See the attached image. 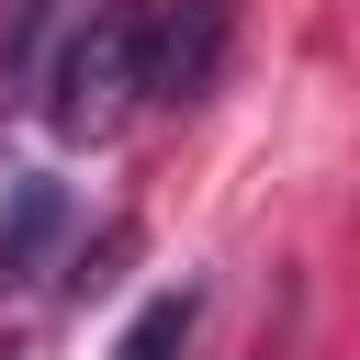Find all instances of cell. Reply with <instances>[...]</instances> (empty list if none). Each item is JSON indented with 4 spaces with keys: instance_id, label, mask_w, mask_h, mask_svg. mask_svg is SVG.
<instances>
[{
    "instance_id": "3957f363",
    "label": "cell",
    "mask_w": 360,
    "mask_h": 360,
    "mask_svg": "<svg viewBox=\"0 0 360 360\" xmlns=\"http://www.w3.org/2000/svg\"><path fill=\"white\" fill-rule=\"evenodd\" d=\"M56 236H68V180H11V202H0V292H22Z\"/></svg>"
},
{
    "instance_id": "277c9868",
    "label": "cell",
    "mask_w": 360,
    "mask_h": 360,
    "mask_svg": "<svg viewBox=\"0 0 360 360\" xmlns=\"http://www.w3.org/2000/svg\"><path fill=\"white\" fill-rule=\"evenodd\" d=\"M56 34H68V0H11V11H0V101H34Z\"/></svg>"
},
{
    "instance_id": "6da1fadb",
    "label": "cell",
    "mask_w": 360,
    "mask_h": 360,
    "mask_svg": "<svg viewBox=\"0 0 360 360\" xmlns=\"http://www.w3.org/2000/svg\"><path fill=\"white\" fill-rule=\"evenodd\" d=\"M34 101H45L56 146H101V135H124L135 101H146V0H90V11L56 34Z\"/></svg>"
},
{
    "instance_id": "7a4b0ae2",
    "label": "cell",
    "mask_w": 360,
    "mask_h": 360,
    "mask_svg": "<svg viewBox=\"0 0 360 360\" xmlns=\"http://www.w3.org/2000/svg\"><path fill=\"white\" fill-rule=\"evenodd\" d=\"M225 34H236L225 0H169V11H146V101L191 112V101L225 79Z\"/></svg>"
},
{
    "instance_id": "5b68a950",
    "label": "cell",
    "mask_w": 360,
    "mask_h": 360,
    "mask_svg": "<svg viewBox=\"0 0 360 360\" xmlns=\"http://www.w3.org/2000/svg\"><path fill=\"white\" fill-rule=\"evenodd\" d=\"M191 326H202V281H169V292H146V304H135V326L112 338V360H180V349H191Z\"/></svg>"
}]
</instances>
